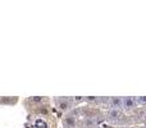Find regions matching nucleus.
<instances>
[{
  "label": "nucleus",
  "instance_id": "nucleus-4",
  "mask_svg": "<svg viewBox=\"0 0 146 128\" xmlns=\"http://www.w3.org/2000/svg\"><path fill=\"white\" fill-rule=\"evenodd\" d=\"M58 105H59V108H60V109H63V110H66V109L69 106V104H68V101L58 100Z\"/></svg>",
  "mask_w": 146,
  "mask_h": 128
},
{
  "label": "nucleus",
  "instance_id": "nucleus-1",
  "mask_svg": "<svg viewBox=\"0 0 146 128\" xmlns=\"http://www.w3.org/2000/svg\"><path fill=\"white\" fill-rule=\"evenodd\" d=\"M108 106L110 110H119L123 108V99L121 97H110L108 101Z\"/></svg>",
  "mask_w": 146,
  "mask_h": 128
},
{
  "label": "nucleus",
  "instance_id": "nucleus-3",
  "mask_svg": "<svg viewBox=\"0 0 146 128\" xmlns=\"http://www.w3.org/2000/svg\"><path fill=\"white\" fill-rule=\"evenodd\" d=\"M121 117H122V113L119 110H109L108 113L109 121H118V119H121Z\"/></svg>",
  "mask_w": 146,
  "mask_h": 128
},
{
  "label": "nucleus",
  "instance_id": "nucleus-5",
  "mask_svg": "<svg viewBox=\"0 0 146 128\" xmlns=\"http://www.w3.org/2000/svg\"><path fill=\"white\" fill-rule=\"evenodd\" d=\"M135 100H136V104H140V105H146V96L135 97Z\"/></svg>",
  "mask_w": 146,
  "mask_h": 128
},
{
  "label": "nucleus",
  "instance_id": "nucleus-2",
  "mask_svg": "<svg viewBox=\"0 0 146 128\" xmlns=\"http://www.w3.org/2000/svg\"><path fill=\"white\" fill-rule=\"evenodd\" d=\"M123 108L127 111H132L136 108V100L135 97H123Z\"/></svg>",
  "mask_w": 146,
  "mask_h": 128
}]
</instances>
